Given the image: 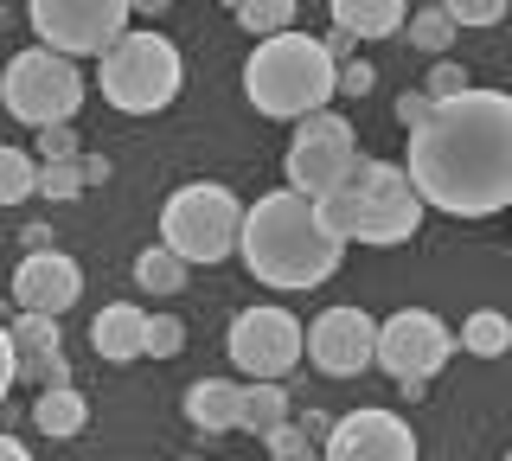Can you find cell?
<instances>
[{
  "label": "cell",
  "mask_w": 512,
  "mask_h": 461,
  "mask_svg": "<svg viewBox=\"0 0 512 461\" xmlns=\"http://www.w3.org/2000/svg\"><path fill=\"white\" fill-rule=\"evenodd\" d=\"M404 180L416 205L448 218H493L512 205V97L506 90H461L436 103L423 129H410Z\"/></svg>",
  "instance_id": "obj_1"
},
{
  "label": "cell",
  "mask_w": 512,
  "mask_h": 461,
  "mask_svg": "<svg viewBox=\"0 0 512 461\" xmlns=\"http://www.w3.org/2000/svg\"><path fill=\"white\" fill-rule=\"evenodd\" d=\"M237 257L263 289H320V282L340 269L346 244H333L314 218V199L288 193H263L244 212V231H237Z\"/></svg>",
  "instance_id": "obj_2"
},
{
  "label": "cell",
  "mask_w": 512,
  "mask_h": 461,
  "mask_svg": "<svg viewBox=\"0 0 512 461\" xmlns=\"http://www.w3.org/2000/svg\"><path fill=\"white\" fill-rule=\"evenodd\" d=\"M314 218L333 244H404L423 225V205H416L404 167L391 161H352L327 193L314 199Z\"/></svg>",
  "instance_id": "obj_3"
},
{
  "label": "cell",
  "mask_w": 512,
  "mask_h": 461,
  "mask_svg": "<svg viewBox=\"0 0 512 461\" xmlns=\"http://www.w3.org/2000/svg\"><path fill=\"white\" fill-rule=\"evenodd\" d=\"M333 58L314 33H282L263 39L244 65V97L256 103V116H276V122H301L314 109H327L333 97Z\"/></svg>",
  "instance_id": "obj_4"
},
{
  "label": "cell",
  "mask_w": 512,
  "mask_h": 461,
  "mask_svg": "<svg viewBox=\"0 0 512 461\" xmlns=\"http://www.w3.org/2000/svg\"><path fill=\"white\" fill-rule=\"evenodd\" d=\"M180 45L154 26H128V33L103 52V103L122 109V116H160L173 97H180Z\"/></svg>",
  "instance_id": "obj_5"
},
{
  "label": "cell",
  "mask_w": 512,
  "mask_h": 461,
  "mask_svg": "<svg viewBox=\"0 0 512 461\" xmlns=\"http://www.w3.org/2000/svg\"><path fill=\"white\" fill-rule=\"evenodd\" d=\"M237 231H244V205H237L231 186L218 180H192L180 193L167 199V212H160V250L167 257H180L186 269L192 263H224L237 257Z\"/></svg>",
  "instance_id": "obj_6"
},
{
  "label": "cell",
  "mask_w": 512,
  "mask_h": 461,
  "mask_svg": "<svg viewBox=\"0 0 512 461\" xmlns=\"http://www.w3.org/2000/svg\"><path fill=\"white\" fill-rule=\"evenodd\" d=\"M0 97H7V116H20L26 129H58L84 103V71L45 45H26L0 77Z\"/></svg>",
  "instance_id": "obj_7"
},
{
  "label": "cell",
  "mask_w": 512,
  "mask_h": 461,
  "mask_svg": "<svg viewBox=\"0 0 512 461\" xmlns=\"http://www.w3.org/2000/svg\"><path fill=\"white\" fill-rule=\"evenodd\" d=\"M32 33H39L45 52L58 58H103L109 45L128 33V20H135V7H122V0H32L26 7Z\"/></svg>",
  "instance_id": "obj_8"
},
{
  "label": "cell",
  "mask_w": 512,
  "mask_h": 461,
  "mask_svg": "<svg viewBox=\"0 0 512 461\" xmlns=\"http://www.w3.org/2000/svg\"><path fill=\"white\" fill-rule=\"evenodd\" d=\"M237 372H250V385H282L301 359V321L288 308H244L224 340Z\"/></svg>",
  "instance_id": "obj_9"
},
{
  "label": "cell",
  "mask_w": 512,
  "mask_h": 461,
  "mask_svg": "<svg viewBox=\"0 0 512 461\" xmlns=\"http://www.w3.org/2000/svg\"><path fill=\"white\" fill-rule=\"evenodd\" d=\"M448 353H455V333L423 308H404L391 321H378V340H372V365H384L397 385H429L448 365Z\"/></svg>",
  "instance_id": "obj_10"
},
{
  "label": "cell",
  "mask_w": 512,
  "mask_h": 461,
  "mask_svg": "<svg viewBox=\"0 0 512 461\" xmlns=\"http://www.w3.org/2000/svg\"><path fill=\"white\" fill-rule=\"evenodd\" d=\"M352 161H359V148H352V122L333 116V109H314V116L295 122V141H288V193L320 199Z\"/></svg>",
  "instance_id": "obj_11"
},
{
  "label": "cell",
  "mask_w": 512,
  "mask_h": 461,
  "mask_svg": "<svg viewBox=\"0 0 512 461\" xmlns=\"http://www.w3.org/2000/svg\"><path fill=\"white\" fill-rule=\"evenodd\" d=\"M320 461H416V436L397 410H352L333 417Z\"/></svg>",
  "instance_id": "obj_12"
},
{
  "label": "cell",
  "mask_w": 512,
  "mask_h": 461,
  "mask_svg": "<svg viewBox=\"0 0 512 461\" xmlns=\"http://www.w3.org/2000/svg\"><path fill=\"white\" fill-rule=\"evenodd\" d=\"M372 340H378V321L365 308H327L308 327L301 353H308L327 378H359L365 365H372Z\"/></svg>",
  "instance_id": "obj_13"
},
{
  "label": "cell",
  "mask_w": 512,
  "mask_h": 461,
  "mask_svg": "<svg viewBox=\"0 0 512 461\" xmlns=\"http://www.w3.org/2000/svg\"><path fill=\"white\" fill-rule=\"evenodd\" d=\"M77 295H84V269L64 257V250H32V257L13 269V301H20V314L58 321Z\"/></svg>",
  "instance_id": "obj_14"
},
{
  "label": "cell",
  "mask_w": 512,
  "mask_h": 461,
  "mask_svg": "<svg viewBox=\"0 0 512 461\" xmlns=\"http://www.w3.org/2000/svg\"><path fill=\"white\" fill-rule=\"evenodd\" d=\"M141 327H148V314H141L135 301H109V308L90 321V346H96V359H109V365L141 359Z\"/></svg>",
  "instance_id": "obj_15"
},
{
  "label": "cell",
  "mask_w": 512,
  "mask_h": 461,
  "mask_svg": "<svg viewBox=\"0 0 512 461\" xmlns=\"http://www.w3.org/2000/svg\"><path fill=\"white\" fill-rule=\"evenodd\" d=\"M237 391L231 378H199V385L186 391V423L205 429V436H224V429H237Z\"/></svg>",
  "instance_id": "obj_16"
},
{
  "label": "cell",
  "mask_w": 512,
  "mask_h": 461,
  "mask_svg": "<svg viewBox=\"0 0 512 461\" xmlns=\"http://www.w3.org/2000/svg\"><path fill=\"white\" fill-rule=\"evenodd\" d=\"M404 26V0H333V33L359 39H384Z\"/></svg>",
  "instance_id": "obj_17"
},
{
  "label": "cell",
  "mask_w": 512,
  "mask_h": 461,
  "mask_svg": "<svg viewBox=\"0 0 512 461\" xmlns=\"http://www.w3.org/2000/svg\"><path fill=\"white\" fill-rule=\"evenodd\" d=\"M32 423H39L52 442L84 436V429H90V404H84V391H77V385H64V391H39V404H32Z\"/></svg>",
  "instance_id": "obj_18"
},
{
  "label": "cell",
  "mask_w": 512,
  "mask_h": 461,
  "mask_svg": "<svg viewBox=\"0 0 512 461\" xmlns=\"http://www.w3.org/2000/svg\"><path fill=\"white\" fill-rule=\"evenodd\" d=\"M295 410H288V391L282 385H244L237 391V429H250V436H269V429H282Z\"/></svg>",
  "instance_id": "obj_19"
},
{
  "label": "cell",
  "mask_w": 512,
  "mask_h": 461,
  "mask_svg": "<svg viewBox=\"0 0 512 461\" xmlns=\"http://www.w3.org/2000/svg\"><path fill=\"white\" fill-rule=\"evenodd\" d=\"M7 340H13V372L32 365V359H58L64 353V333H58V321H45V314H20V321L7 327Z\"/></svg>",
  "instance_id": "obj_20"
},
{
  "label": "cell",
  "mask_w": 512,
  "mask_h": 461,
  "mask_svg": "<svg viewBox=\"0 0 512 461\" xmlns=\"http://www.w3.org/2000/svg\"><path fill=\"white\" fill-rule=\"evenodd\" d=\"M512 346V327H506V314H493V308H480L461 321V353H474V359H500Z\"/></svg>",
  "instance_id": "obj_21"
},
{
  "label": "cell",
  "mask_w": 512,
  "mask_h": 461,
  "mask_svg": "<svg viewBox=\"0 0 512 461\" xmlns=\"http://www.w3.org/2000/svg\"><path fill=\"white\" fill-rule=\"evenodd\" d=\"M135 282H141L148 295H180V289H186V263L167 257L160 244H148V250L135 257Z\"/></svg>",
  "instance_id": "obj_22"
},
{
  "label": "cell",
  "mask_w": 512,
  "mask_h": 461,
  "mask_svg": "<svg viewBox=\"0 0 512 461\" xmlns=\"http://www.w3.org/2000/svg\"><path fill=\"white\" fill-rule=\"evenodd\" d=\"M237 26L256 39H282V33H295V7L288 0H244L237 7Z\"/></svg>",
  "instance_id": "obj_23"
},
{
  "label": "cell",
  "mask_w": 512,
  "mask_h": 461,
  "mask_svg": "<svg viewBox=\"0 0 512 461\" xmlns=\"http://www.w3.org/2000/svg\"><path fill=\"white\" fill-rule=\"evenodd\" d=\"M404 26H410V45H416V52H429V58H442L448 45H455V26H448V13H442V7L404 13Z\"/></svg>",
  "instance_id": "obj_24"
},
{
  "label": "cell",
  "mask_w": 512,
  "mask_h": 461,
  "mask_svg": "<svg viewBox=\"0 0 512 461\" xmlns=\"http://www.w3.org/2000/svg\"><path fill=\"white\" fill-rule=\"evenodd\" d=\"M32 180H39L32 154H20V148H0V205H20V199H32Z\"/></svg>",
  "instance_id": "obj_25"
},
{
  "label": "cell",
  "mask_w": 512,
  "mask_h": 461,
  "mask_svg": "<svg viewBox=\"0 0 512 461\" xmlns=\"http://www.w3.org/2000/svg\"><path fill=\"white\" fill-rule=\"evenodd\" d=\"M186 346V327L173 321V314H148V327H141V359H180Z\"/></svg>",
  "instance_id": "obj_26"
},
{
  "label": "cell",
  "mask_w": 512,
  "mask_h": 461,
  "mask_svg": "<svg viewBox=\"0 0 512 461\" xmlns=\"http://www.w3.org/2000/svg\"><path fill=\"white\" fill-rule=\"evenodd\" d=\"M32 193H45V199H77V193H84V180H77V161H45L39 180H32Z\"/></svg>",
  "instance_id": "obj_27"
},
{
  "label": "cell",
  "mask_w": 512,
  "mask_h": 461,
  "mask_svg": "<svg viewBox=\"0 0 512 461\" xmlns=\"http://www.w3.org/2000/svg\"><path fill=\"white\" fill-rule=\"evenodd\" d=\"M448 26H455V33H461V26H500L506 20V7H500V0H448Z\"/></svg>",
  "instance_id": "obj_28"
},
{
  "label": "cell",
  "mask_w": 512,
  "mask_h": 461,
  "mask_svg": "<svg viewBox=\"0 0 512 461\" xmlns=\"http://www.w3.org/2000/svg\"><path fill=\"white\" fill-rule=\"evenodd\" d=\"M269 461H320V449H314V442L308 436H301V429L295 423H282V429H269Z\"/></svg>",
  "instance_id": "obj_29"
},
{
  "label": "cell",
  "mask_w": 512,
  "mask_h": 461,
  "mask_svg": "<svg viewBox=\"0 0 512 461\" xmlns=\"http://www.w3.org/2000/svg\"><path fill=\"white\" fill-rule=\"evenodd\" d=\"M32 148H39V161H32V167H45V161H77V154H84V148H77V129H71V122L39 129V141H32Z\"/></svg>",
  "instance_id": "obj_30"
},
{
  "label": "cell",
  "mask_w": 512,
  "mask_h": 461,
  "mask_svg": "<svg viewBox=\"0 0 512 461\" xmlns=\"http://www.w3.org/2000/svg\"><path fill=\"white\" fill-rule=\"evenodd\" d=\"M461 90H468V71H461V65H448V58H436V71H429L423 97H429V103H455Z\"/></svg>",
  "instance_id": "obj_31"
},
{
  "label": "cell",
  "mask_w": 512,
  "mask_h": 461,
  "mask_svg": "<svg viewBox=\"0 0 512 461\" xmlns=\"http://www.w3.org/2000/svg\"><path fill=\"white\" fill-rule=\"evenodd\" d=\"M365 90H372V65H365V58H352V65L333 71V97H365Z\"/></svg>",
  "instance_id": "obj_32"
},
{
  "label": "cell",
  "mask_w": 512,
  "mask_h": 461,
  "mask_svg": "<svg viewBox=\"0 0 512 461\" xmlns=\"http://www.w3.org/2000/svg\"><path fill=\"white\" fill-rule=\"evenodd\" d=\"M429 109H436V103H429L423 90H404V97H397V122H404V129H423Z\"/></svg>",
  "instance_id": "obj_33"
},
{
  "label": "cell",
  "mask_w": 512,
  "mask_h": 461,
  "mask_svg": "<svg viewBox=\"0 0 512 461\" xmlns=\"http://www.w3.org/2000/svg\"><path fill=\"white\" fill-rule=\"evenodd\" d=\"M77 180H84V186H103L109 180V161H103V154H77Z\"/></svg>",
  "instance_id": "obj_34"
},
{
  "label": "cell",
  "mask_w": 512,
  "mask_h": 461,
  "mask_svg": "<svg viewBox=\"0 0 512 461\" xmlns=\"http://www.w3.org/2000/svg\"><path fill=\"white\" fill-rule=\"evenodd\" d=\"M7 391H13V340L0 327V404H7Z\"/></svg>",
  "instance_id": "obj_35"
},
{
  "label": "cell",
  "mask_w": 512,
  "mask_h": 461,
  "mask_svg": "<svg viewBox=\"0 0 512 461\" xmlns=\"http://www.w3.org/2000/svg\"><path fill=\"white\" fill-rule=\"evenodd\" d=\"M0 461H32V455H26V442H20V436H7V429H0Z\"/></svg>",
  "instance_id": "obj_36"
},
{
  "label": "cell",
  "mask_w": 512,
  "mask_h": 461,
  "mask_svg": "<svg viewBox=\"0 0 512 461\" xmlns=\"http://www.w3.org/2000/svg\"><path fill=\"white\" fill-rule=\"evenodd\" d=\"M186 461H205V455H186Z\"/></svg>",
  "instance_id": "obj_37"
}]
</instances>
